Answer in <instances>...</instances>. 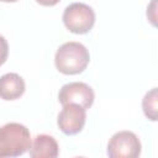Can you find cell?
I'll return each instance as SVG.
<instances>
[{"label":"cell","mask_w":158,"mask_h":158,"mask_svg":"<svg viewBox=\"0 0 158 158\" xmlns=\"http://www.w3.org/2000/svg\"><path fill=\"white\" fill-rule=\"evenodd\" d=\"M90 60V54L88 48L80 42H65L56 52L54 64L58 72L74 75L85 70Z\"/></svg>","instance_id":"1"},{"label":"cell","mask_w":158,"mask_h":158,"mask_svg":"<svg viewBox=\"0 0 158 158\" xmlns=\"http://www.w3.org/2000/svg\"><path fill=\"white\" fill-rule=\"evenodd\" d=\"M31 146L28 128L19 122H9L0 127V158L19 157Z\"/></svg>","instance_id":"2"},{"label":"cell","mask_w":158,"mask_h":158,"mask_svg":"<svg viewBox=\"0 0 158 158\" xmlns=\"http://www.w3.org/2000/svg\"><path fill=\"white\" fill-rule=\"evenodd\" d=\"M62 20L70 32L84 35L93 28L95 23V12L84 2H73L64 9Z\"/></svg>","instance_id":"3"},{"label":"cell","mask_w":158,"mask_h":158,"mask_svg":"<svg viewBox=\"0 0 158 158\" xmlns=\"http://www.w3.org/2000/svg\"><path fill=\"white\" fill-rule=\"evenodd\" d=\"M141 141L131 131L116 132L107 143V156L111 158H136L141 154Z\"/></svg>","instance_id":"4"},{"label":"cell","mask_w":158,"mask_h":158,"mask_svg":"<svg viewBox=\"0 0 158 158\" xmlns=\"http://www.w3.org/2000/svg\"><path fill=\"white\" fill-rule=\"evenodd\" d=\"M95 99L94 90L83 81H72L64 84L59 93L58 100L62 105L65 104H78L84 109H89Z\"/></svg>","instance_id":"5"},{"label":"cell","mask_w":158,"mask_h":158,"mask_svg":"<svg viewBox=\"0 0 158 158\" xmlns=\"http://www.w3.org/2000/svg\"><path fill=\"white\" fill-rule=\"evenodd\" d=\"M85 121L86 109L78 104H65L58 115L57 125L63 133L73 136L84 128Z\"/></svg>","instance_id":"6"},{"label":"cell","mask_w":158,"mask_h":158,"mask_svg":"<svg viewBox=\"0 0 158 158\" xmlns=\"http://www.w3.org/2000/svg\"><path fill=\"white\" fill-rule=\"evenodd\" d=\"M28 153L32 158H56L59 154V146L54 137L41 133L31 141Z\"/></svg>","instance_id":"7"},{"label":"cell","mask_w":158,"mask_h":158,"mask_svg":"<svg viewBox=\"0 0 158 158\" xmlns=\"http://www.w3.org/2000/svg\"><path fill=\"white\" fill-rule=\"evenodd\" d=\"M26 84L17 73H6L0 77V99L11 101L16 100L25 93Z\"/></svg>","instance_id":"8"},{"label":"cell","mask_w":158,"mask_h":158,"mask_svg":"<svg viewBox=\"0 0 158 158\" xmlns=\"http://www.w3.org/2000/svg\"><path fill=\"white\" fill-rule=\"evenodd\" d=\"M158 96H157V88H152L149 91L146 93L143 100H142V109L146 115V117L151 121H156L158 116Z\"/></svg>","instance_id":"9"},{"label":"cell","mask_w":158,"mask_h":158,"mask_svg":"<svg viewBox=\"0 0 158 158\" xmlns=\"http://www.w3.org/2000/svg\"><path fill=\"white\" fill-rule=\"evenodd\" d=\"M9 56V44L4 36L0 35V65H2Z\"/></svg>","instance_id":"10"},{"label":"cell","mask_w":158,"mask_h":158,"mask_svg":"<svg viewBox=\"0 0 158 158\" xmlns=\"http://www.w3.org/2000/svg\"><path fill=\"white\" fill-rule=\"evenodd\" d=\"M40 5H43V6H53L56 4H58L60 0H36Z\"/></svg>","instance_id":"11"},{"label":"cell","mask_w":158,"mask_h":158,"mask_svg":"<svg viewBox=\"0 0 158 158\" xmlns=\"http://www.w3.org/2000/svg\"><path fill=\"white\" fill-rule=\"evenodd\" d=\"M0 1H2V2H15L17 0H0Z\"/></svg>","instance_id":"12"}]
</instances>
